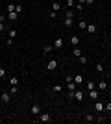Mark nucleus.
<instances>
[{
	"mask_svg": "<svg viewBox=\"0 0 111 124\" xmlns=\"http://www.w3.org/2000/svg\"><path fill=\"white\" fill-rule=\"evenodd\" d=\"M58 59H50V61L46 63V70H56V69H58Z\"/></svg>",
	"mask_w": 111,
	"mask_h": 124,
	"instance_id": "nucleus-1",
	"label": "nucleus"
},
{
	"mask_svg": "<svg viewBox=\"0 0 111 124\" xmlns=\"http://www.w3.org/2000/svg\"><path fill=\"white\" fill-rule=\"evenodd\" d=\"M74 100H76V102H81V100H83V91H81V89L76 87V91H74Z\"/></svg>",
	"mask_w": 111,
	"mask_h": 124,
	"instance_id": "nucleus-2",
	"label": "nucleus"
},
{
	"mask_svg": "<svg viewBox=\"0 0 111 124\" xmlns=\"http://www.w3.org/2000/svg\"><path fill=\"white\" fill-rule=\"evenodd\" d=\"M30 113H32L33 117H39V113H41V106H39V104H33L32 109H30Z\"/></svg>",
	"mask_w": 111,
	"mask_h": 124,
	"instance_id": "nucleus-3",
	"label": "nucleus"
},
{
	"mask_svg": "<svg viewBox=\"0 0 111 124\" xmlns=\"http://www.w3.org/2000/svg\"><path fill=\"white\" fill-rule=\"evenodd\" d=\"M39 120H41V122H50V120H52V115L50 113H39Z\"/></svg>",
	"mask_w": 111,
	"mask_h": 124,
	"instance_id": "nucleus-4",
	"label": "nucleus"
},
{
	"mask_svg": "<svg viewBox=\"0 0 111 124\" xmlns=\"http://www.w3.org/2000/svg\"><path fill=\"white\" fill-rule=\"evenodd\" d=\"M9 100H11V93H2L0 94V102L2 104H9Z\"/></svg>",
	"mask_w": 111,
	"mask_h": 124,
	"instance_id": "nucleus-5",
	"label": "nucleus"
},
{
	"mask_svg": "<svg viewBox=\"0 0 111 124\" xmlns=\"http://www.w3.org/2000/svg\"><path fill=\"white\" fill-rule=\"evenodd\" d=\"M63 24L67 26V28H72V24H74V17H72V15H67V17H65V21H63Z\"/></svg>",
	"mask_w": 111,
	"mask_h": 124,
	"instance_id": "nucleus-6",
	"label": "nucleus"
},
{
	"mask_svg": "<svg viewBox=\"0 0 111 124\" xmlns=\"http://www.w3.org/2000/svg\"><path fill=\"white\" fill-rule=\"evenodd\" d=\"M72 80H74V83H76V85H81V83L85 82L81 74H74V76H72Z\"/></svg>",
	"mask_w": 111,
	"mask_h": 124,
	"instance_id": "nucleus-7",
	"label": "nucleus"
},
{
	"mask_svg": "<svg viewBox=\"0 0 111 124\" xmlns=\"http://www.w3.org/2000/svg\"><path fill=\"white\" fill-rule=\"evenodd\" d=\"M17 19H19V13H17V11H9V13H7V21L15 22Z\"/></svg>",
	"mask_w": 111,
	"mask_h": 124,
	"instance_id": "nucleus-8",
	"label": "nucleus"
},
{
	"mask_svg": "<svg viewBox=\"0 0 111 124\" xmlns=\"http://www.w3.org/2000/svg\"><path fill=\"white\" fill-rule=\"evenodd\" d=\"M106 109V104H102V102H96L95 104V111H98V113H102Z\"/></svg>",
	"mask_w": 111,
	"mask_h": 124,
	"instance_id": "nucleus-9",
	"label": "nucleus"
},
{
	"mask_svg": "<svg viewBox=\"0 0 111 124\" xmlns=\"http://www.w3.org/2000/svg\"><path fill=\"white\" fill-rule=\"evenodd\" d=\"M85 31H87V33H96V26H95V24H87Z\"/></svg>",
	"mask_w": 111,
	"mask_h": 124,
	"instance_id": "nucleus-10",
	"label": "nucleus"
},
{
	"mask_svg": "<svg viewBox=\"0 0 111 124\" xmlns=\"http://www.w3.org/2000/svg\"><path fill=\"white\" fill-rule=\"evenodd\" d=\"M61 46H63V37H58L54 43V48H61Z\"/></svg>",
	"mask_w": 111,
	"mask_h": 124,
	"instance_id": "nucleus-11",
	"label": "nucleus"
},
{
	"mask_svg": "<svg viewBox=\"0 0 111 124\" xmlns=\"http://www.w3.org/2000/svg\"><path fill=\"white\" fill-rule=\"evenodd\" d=\"M89 98H91V100H96V98H98V91H96V89L89 91Z\"/></svg>",
	"mask_w": 111,
	"mask_h": 124,
	"instance_id": "nucleus-12",
	"label": "nucleus"
},
{
	"mask_svg": "<svg viewBox=\"0 0 111 124\" xmlns=\"http://www.w3.org/2000/svg\"><path fill=\"white\" fill-rule=\"evenodd\" d=\"M52 9L56 11V13H58V11H61V4H59V2H52Z\"/></svg>",
	"mask_w": 111,
	"mask_h": 124,
	"instance_id": "nucleus-13",
	"label": "nucleus"
},
{
	"mask_svg": "<svg viewBox=\"0 0 111 124\" xmlns=\"http://www.w3.org/2000/svg\"><path fill=\"white\" fill-rule=\"evenodd\" d=\"M78 61L81 63V65H87V61H89V59H87V56H83V54H81V56L78 57Z\"/></svg>",
	"mask_w": 111,
	"mask_h": 124,
	"instance_id": "nucleus-14",
	"label": "nucleus"
},
{
	"mask_svg": "<svg viewBox=\"0 0 111 124\" xmlns=\"http://www.w3.org/2000/svg\"><path fill=\"white\" fill-rule=\"evenodd\" d=\"M70 45H80V37L78 35H72V37H70Z\"/></svg>",
	"mask_w": 111,
	"mask_h": 124,
	"instance_id": "nucleus-15",
	"label": "nucleus"
},
{
	"mask_svg": "<svg viewBox=\"0 0 111 124\" xmlns=\"http://www.w3.org/2000/svg\"><path fill=\"white\" fill-rule=\"evenodd\" d=\"M9 85H19V78H17V76H11L9 78Z\"/></svg>",
	"mask_w": 111,
	"mask_h": 124,
	"instance_id": "nucleus-16",
	"label": "nucleus"
},
{
	"mask_svg": "<svg viewBox=\"0 0 111 124\" xmlns=\"http://www.w3.org/2000/svg\"><path fill=\"white\" fill-rule=\"evenodd\" d=\"M83 120H85V122H93V120H96V119L93 117V115H89V113H87V115L83 117Z\"/></svg>",
	"mask_w": 111,
	"mask_h": 124,
	"instance_id": "nucleus-17",
	"label": "nucleus"
},
{
	"mask_svg": "<svg viewBox=\"0 0 111 124\" xmlns=\"http://www.w3.org/2000/svg\"><path fill=\"white\" fill-rule=\"evenodd\" d=\"M9 87H11V89H9L11 94H17V93H19V85H9Z\"/></svg>",
	"mask_w": 111,
	"mask_h": 124,
	"instance_id": "nucleus-18",
	"label": "nucleus"
},
{
	"mask_svg": "<svg viewBox=\"0 0 111 124\" xmlns=\"http://www.w3.org/2000/svg\"><path fill=\"white\" fill-rule=\"evenodd\" d=\"M72 54H74L76 57H80V56H81V48H80V46H76V48L72 50Z\"/></svg>",
	"mask_w": 111,
	"mask_h": 124,
	"instance_id": "nucleus-19",
	"label": "nucleus"
},
{
	"mask_svg": "<svg viewBox=\"0 0 111 124\" xmlns=\"http://www.w3.org/2000/svg\"><path fill=\"white\" fill-rule=\"evenodd\" d=\"M52 48H54V45H44V46H43V52H44V54H48Z\"/></svg>",
	"mask_w": 111,
	"mask_h": 124,
	"instance_id": "nucleus-20",
	"label": "nucleus"
},
{
	"mask_svg": "<svg viewBox=\"0 0 111 124\" xmlns=\"http://www.w3.org/2000/svg\"><path fill=\"white\" fill-rule=\"evenodd\" d=\"M78 28H80V30H85V28H87V22H85V21H80L78 22Z\"/></svg>",
	"mask_w": 111,
	"mask_h": 124,
	"instance_id": "nucleus-21",
	"label": "nucleus"
},
{
	"mask_svg": "<svg viewBox=\"0 0 111 124\" xmlns=\"http://www.w3.org/2000/svg\"><path fill=\"white\" fill-rule=\"evenodd\" d=\"M87 89H89V91L96 89V83H95V82H87Z\"/></svg>",
	"mask_w": 111,
	"mask_h": 124,
	"instance_id": "nucleus-22",
	"label": "nucleus"
},
{
	"mask_svg": "<svg viewBox=\"0 0 111 124\" xmlns=\"http://www.w3.org/2000/svg\"><path fill=\"white\" fill-rule=\"evenodd\" d=\"M95 69L98 70V72H104V65H102V63H96V65H95Z\"/></svg>",
	"mask_w": 111,
	"mask_h": 124,
	"instance_id": "nucleus-23",
	"label": "nucleus"
},
{
	"mask_svg": "<svg viewBox=\"0 0 111 124\" xmlns=\"http://www.w3.org/2000/svg\"><path fill=\"white\" fill-rule=\"evenodd\" d=\"M106 87H107V82H104V80H102V82L98 83V89L102 91V89H106Z\"/></svg>",
	"mask_w": 111,
	"mask_h": 124,
	"instance_id": "nucleus-24",
	"label": "nucleus"
},
{
	"mask_svg": "<svg viewBox=\"0 0 111 124\" xmlns=\"http://www.w3.org/2000/svg\"><path fill=\"white\" fill-rule=\"evenodd\" d=\"M15 8H17V4H7V13H9V11H15Z\"/></svg>",
	"mask_w": 111,
	"mask_h": 124,
	"instance_id": "nucleus-25",
	"label": "nucleus"
},
{
	"mask_svg": "<svg viewBox=\"0 0 111 124\" xmlns=\"http://www.w3.org/2000/svg\"><path fill=\"white\" fill-rule=\"evenodd\" d=\"M74 8H76V11H81V9H83V4H80V2H76V6H74Z\"/></svg>",
	"mask_w": 111,
	"mask_h": 124,
	"instance_id": "nucleus-26",
	"label": "nucleus"
},
{
	"mask_svg": "<svg viewBox=\"0 0 111 124\" xmlns=\"http://www.w3.org/2000/svg\"><path fill=\"white\" fill-rule=\"evenodd\" d=\"M67 6H69V8H74V6H76V0H67Z\"/></svg>",
	"mask_w": 111,
	"mask_h": 124,
	"instance_id": "nucleus-27",
	"label": "nucleus"
},
{
	"mask_svg": "<svg viewBox=\"0 0 111 124\" xmlns=\"http://www.w3.org/2000/svg\"><path fill=\"white\" fill-rule=\"evenodd\" d=\"M17 35V30H9V39H15Z\"/></svg>",
	"mask_w": 111,
	"mask_h": 124,
	"instance_id": "nucleus-28",
	"label": "nucleus"
},
{
	"mask_svg": "<svg viewBox=\"0 0 111 124\" xmlns=\"http://www.w3.org/2000/svg\"><path fill=\"white\" fill-rule=\"evenodd\" d=\"M54 91H56V93H61V91H63V87H61V85H54Z\"/></svg>",
	"mask_w": 111,
	"mask_h": 124,
	"instance_id": "nucleus-29",
	"label": "nucleus"
},
{
	"mask_svg": "<svg viewBox=\"0 0 111 124\" xmlns=\"http://www.w3.org/2000/svg\"><path fill=\"white\" fill-rule=\"evenodd\" d=\"M48 17H50V19H56V17H58V13H56V11H50V13H48Z\"/></svg>",
	"mask_w": 111,
	"mask_h": 124,
	"instance_id": "nucleus-30",
	"label": "nucleus"
},
{
	"mask_svg": "<svg viewBox=\"0 0 111 124\" xmlns=\"http://www.w3.org/2000/svg\"><path fill=\"white\" fill-rule=\"evenodd\" d=\"M4 76H6V69L0 65V78H4Z\"/></svg>",
	"mask_w": 111,
	"mask_h": 124,
	"instance_id": "nucleus-31",
	"label": "nucleus"
},
{
	"mask_svg": "<svg viewBox=\"0 0 111 124\" xmlns=\"http://www.w3.org/2000/svg\"><path fill=\"white\" fill-rule=\"evenodd\" d=\"M15 11H17V13H19V15H21V13H22V6H21V4H17V8H15Z\"/></svg>",
	"mask_w": 111,
	"mask_h": 124,
	"instance_id": "nucleus-32",
	"label": "nucleus"
},
{
	"mask_svg": "<svg viewBox=\"0 0 111 124\" xmlns=\"http://www.w3.org/2000/svg\"><path fill=\"white\" fill-rule=\"evenodd\" d=\"M6 30V22H0V31H4Z\"/></svg>",
	"mask_w": 111,
	"mask_h": 124,
	"instance_id": "nucleus-33",
	"label": "nucleus"
},
{
	"mask_svg": "<svg viewBox=\"0 0 111 124\" xmlns=\"http://www.w3.org/2000/svg\"><path fill=\"white\" fill-rule=\"evenodd\" d=\"M6 21H7V17H6V15H0V22H6Z\"/></svg>",
	"mask_w": 111,
	"mask_h": 124,
	"instance_id": "nucleus-34",
	"label": "nucleus"
},
{
	"mask_svg": "<svg viewBox=\"0 0 111 124\" xmlns=\"http://www.w3.org/2000/svg\"><path fill=\"white\" fill-rule=\"evenodd\" d=\"M106 109H107V111H111V104H106Z\"/></svg>",
	"mask_w": 111,
	"mask_h": 124,
	"instance_id": "nucleus-35",
	"label": "nucleus"
},
{
	"mask_svg": "<svg viewBox=\"0 0 111 124\" xmlns=\"http://www.w3.org/2000/svg\"><path fill=\"white\" fill-rule=\"evenodd\" d=\"M93 2H95V0H85V4H89V6L93 4Z\"/></svg>",
	"mask_w": 111,
	"mask_h": 124,
	"instance_id": "nucleus-36",
	"label": "nucleus"
},
{
	"mask_svg": "<svg viewBox=\"0 0 111 124\" xmlns=\"http://www.w3.org/2000/svg\"><path fill=\"white\" fill-rule=\"evenodd\" d=\"M52 2H58V0H52Z\"/></svg>",
	"mask_w": 111,
	"mask_h": 124,
	"instance_id": "nucleus-37",
	"label": "nucleus"
}]
</instances>
